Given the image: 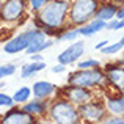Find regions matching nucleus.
Wrapping results in <instances>:
<instances>
[{
    "label": "nucleus",
    "mask_w": 124,
    "mask_h": 124,
    "mask_svg": "<svg viewBox=\"0 0 124 124\" xmlns=\"http://www.w3.org/2000/svg\"><path fill=\"white\" fill-rule=\"evenodd\" d=\"M69 11V2L68 0H50L46 2L44 6L38 13V22L44 28L57 30L64 24L66 14Z\"/></svg>",
    "instance_id": "1"
},
{
    "label": "nucleus",
    "mask_w": 124,
    "mask_h": 124,
    "mask_svg": "<svg viewBox=\"0 0 124 124\" xmlns=\"http://www.w3.org/2000/svg\"><path fill=\"white\" fill-rule=\"evenodd\" d=\"M50 118L58 124H76L80 121L79 110L68 99L55 101L50 105Z\"/></svg>",
    "instance_id": "2"
},
{
    "label": "nucleus",
    "mask_w": 124,
    "mask_h": 124,
    "mask_svg": "<svg viewBox=\"0 0 124 124\" xmlns=\"http://www.w3.org/2000/svg\"><path fill=\"white\" fill-rule=\"evenodd\" d=\"M99 6L97 0H76L71 6L69 19L74 25H83L90 19L94 17L96 9Z\"/></svg>",
    "instance_id": "3"
},
{
    "label": "nucleus",
    "mask_w": 124,
    "mask_h": 124,
    "mask_svg": "<svg viewBox=\"0 0 124 124\" xmlns=\"http://www.w3.org/2000/svg\"><path fill=\"white\" fill-rule=\"evenodd\" d=\"M105 80L102 71L96 69V68H90V69H80L76 71L69 76L68 83L74 85V86H82V88H91V86H97Z\"/></svg>",
    "instance_id": "4"
},
{
    "label": "nucleus",
    "mask_w": 124,
    "mask_h": 124,
    "mask_svg": "<svg viewBox=\"0 0 124 124\" xmlns=\"http://www.w3.org/2000/svg\"><path fill=\"white\" fill-rule=\"evenodd\" d=\"M25 11V0H5L0 6V16L3 21L13 22L22 17Z\"/></svg>",
    "instance_id": "5"
},
{
    "label": "nucleus",
    "mask_w": 124,
    "mask_h": 124,
    "mask_svg": "<svg viewBox=\"0 0 124 124\" xmlns=\"http://www.w3.org/2000/svg\"><path fill=\"white\" fill-rule=\"evenodd\" d=\"M77 110H79L80 118L86 119V121H91V123H97V121H101V119H104L105 112H107V108L102 105V104L90 102V101L80 104V107Z\"/></svg>",
    "instance_id": "6"
},
{
    "label": "nucleus",
    "mask_w": 124,
    "mask_h": 124,
    "mask_svg": "<svg viewBox=\"0 0 124 124\" xmlns=\"http://www.w3.org/2000/svg\"><path fill=\"white\" fill-rule=\"evenodd\" d=\"M83 52H85V42L83 41H76L58 55V63L66 64V66L68 64H72L82 57Z\"/></svg>",
    "instance_id": "7"
},
{
    "label": "nucleus",
    "mask_w": 124,
    "mask_h": 124,
    "mask_svg": "<svg viewBox=\"0 0 124 124\" xmlns=\"http://www.w3.org/2000/svg\"><path fill=\"white\" fill-rule=\"evenodd\" d=\"M35 30H30V31H24V33L14 36L11 41H8L5 46H3V50L9 55H14V54H19V52H24L27 49L28 42H30L31 36H33Z\"/></svg>",
    "instance_id": "8"
},
{
    "label": "nucleus",
    "mask_w": 124,
    "mask_h": 124,
    "mask_svg": "<svg viewBox=\"0 0 124 124\" xmlns=\"http://www.w3.org/2000/svg\"><path fill=\"white\" fill-rule=\"evenodd\" d=\"M63 94L71 104H76V105H80V104L86 102V101H91V96H93V94L88 91V88L74 86V85H71L69 88H66V90L63 91Z\"/></svg>",
    "instance_id": "9"
},
{
    "label": "nucleus",
    "mask_w": 124,
    "mask_h": 124,
    "mask_svg": "<svg viewBox=\"0 0 124 124\" xmlns=\"http://www.w3.org/2000/svg\"><path fill=\"white\" fill-rule=\"evenodd\" d=\"M52 44H54V41H47V38H46V31L35 30V33H33V36H31L30 42H28L25 52H27L28 55H30V54H38V52H42L44 49L50 47Z\"/></svg>",
    "instance_id": "10"
},
{
    "label": "nucleus",
    "mask_w": 124,
    "mask_h": 124,
    "mask_svg": "<svg viewBox=\"0 0 124 124\" xmlns=\"http://www.w3.org/2000/svg\"><path fill=\"white\" fill-rule=\"evenodd\" d=\"M3 124H31L35 123L33 115L24 112V110H16L13 108L9 113H6L2 119Z\"/></svg>",
    "instance_id": "11"
},
{
    "label": "nucleus",
    "mask_w": 124,
    "mask_h": 124,
    "mask_svg": "<svg viewBox=\"0 0 124 124\" xmlns=\"http://www.w3.org/2000/svg\"><path fill=\"white\" fill-rule=\"evenodd\" d=\"M105 76L107 79H108V82H112L115 85L116 88H118L119 91H123L124 88V72H123V68L119 66V64H107L105 66Z\"/></svg>",
    "instance_id": "12"
},
{
    "label": "nucleus",
    "mask_w": 124,
    "mask_h": 124,
    "mask_svg": "<svg viewBox=\"0 0 124 124\" xmlns=\"http://www.w3.org/2000/svg\"><path fill=\"white\" fill-rule=\"evenodd\" d=\"M55 90H57V86L50 82H46V80L35 82L33 86H31V93L36 99H47L55 93Z\"/></svg>",
    "instance_id": "13"
},
{
    "label": "nucleus",
    "mask_w": 124,
    "mask_h": 124,
    "mask_svg": "<svg viewBox=\"0 0 124 124\" xmlns=\"http://www.w3.org/2000/svg\"><path fill=\"white\" fill-rule=\"evenodd\" d=\"M104 28H105V22L97 19V17H94V19H90L86 24L79 25L77 31H79V35H82V36H91V35L99 33Z\"/></svg>",
    "instance_id": "14"
},
{
    "label": "nucleus",
    "mask_w": 124,
    "mask_h": 124,
    "mask_svg": "<svg viewBox=\"0 0 124 124\" xmlns=\"http://www.w3.org/2000/svg\"><path fill=\"white\" fill-rule=\"evenodd\" d=\"M46 68V63L44 60L42 61H30V63L24 64L21 69V77L22 79H30V77H33L35 74H38L39 71H42Z\"/></svg>",
    "instance_id": "15"
},
{
    "label": "nucleus",
    "mask_w": 124,
    "mask_h": 124,
    "mask_svg": "<svg viewBox=\"0 0 124 124\" xmlns=\"http://www.w3.org/2000/svg\"><path fill=\"white\" fill-rule=\"evenodd\" d=\"M116 9H118V6H116L115 3H104V5L101 6V8L97 6L94 17H97V19H101V21L107 22V21H110V19L115 17Z\"/></svg>",
    "instance_id": "16"
},
{
    "label": "nucleus",
    "mask_w": 124,
    "mask_h": 124,
    "mask_svg": "<svg viewBox=\"0 0 124 124\" xmlns=\"http://www.w3.org/2000/svg\"><path fill=\"white\" fill-rule=\"evenodd\" d=\"M25 105L22 107V110L30 115H42V113L47 110V104L44 102V99H36V101H31V102H24Z\"/></svg>",
    "instance_id": "17"
},
{
    "label": "nucleus",
    "mask_w": 124,
    "mask_h": 124,
    "mask_svg": "<svg viewBox=\"0 0 124 124\" xmlns=\"http://www.w3.org/2000/svg\"><path fill=\"white\" fill-rule=\"evenodd\" d=\"M108 112L115 113V115H123L124 112V101L123 96H116V97H110L107 101V107H105Z\"/></svg>",
    "instance_id": "18"
},
{
    "label": "nucleus",
    "mask_w": 124,
    "mask_h": 124,
    "mask_svg": "<svg viewBox=\"0 0 124 124\" xmlns=\"http://www.w3.org/2000/svg\"><path fill=\"white\" fill-rule=\"evenodd\" d=\"M30 94H31L30 88L28 86H22V88H19V90L14 93L13 101H14V104H24V102H27V101L30 99Z\"/></svg>",
    "instance_id": "19"
},
{
    "label": "nucleus",
    "mask_w": 124,
    "mask_h": 124,
    "mask_svg": "<svg viewBox=\"0 0 124 124\" xmlns=\"http://www.w3.org/2000/svg\"><path fill=\"white\" fill-rule=\"evenodd\" d=\"M123 47H124V39L121 38V39H119L118 42H115V44H107L105 47L101 49V52L105 54V55H113V54H116V52H119Z\"/></svg>",
    "instance_id": "20"
},
{
    "label": "nucleus",
    "mask_w": 124,
    "mask_h": 124,
    "mask_svg": "<svg viewBox=\"0 0 124 124\" xmlns=\"http://www.w3.org/2000/svg\"><path fill=\"white\" fill-rule=\"evenodd\" d=\"M16 72V66L14 64H3V66H0V79H5V77H9L13 76V74Z\"/></svg>",
    "instance_id": "21"
},
{
    "label": "nucleus",
    "mask_w": 124,
    "mask_h": 124,
    "mask_svg": "<svg viewBox=\"0 0 124 124\" xmlns=\"http://www.w3.org/2000/svg\"><path fill=\"white\" fill-rule=\"evenodd\" d=\"M123 25H124V22L119 21V19H110V21L105 22V28L107 30H113V31L115 30H121Z\"/></svg>",
    "instance_id": "22"
},
{
    "label": "nucleus",
    "mask_w": 124,
    "mask_h": 124,
    "mask_svg": "<svg viewBox=\"0 0 124 124\" xmlns=\"http://www.w3.org/2000/svg\"><path fill=\"white\" fill-rule=\"evenodd\" d=\"M99 66V61L94 60V58H91V60H83L79 63V68L80 69H90V68H97Z\"/></svg>",
    "instance_id": "23"
},
{
    "label": "nucleus",
    "mask_w": 124,
    "mask_h": 124,
    "mask_svg": "<svg viewBox=\"0 0 124 124\" xmlns=\"http://www.w3.org/2000/svg\"><path fill=\"white\" fill-rule=\"evenodd\" d=\"M13 105H14V101H13V97L8 96V94L0 93V107H13Z\"/></svg>",
    "instance_id": "24"
},
{
    "label": "nucleus",
    "mask_w": 124,
    "mask_h": 124,
    "mask_svg": "<svg viewBox=\"0 0 124 124\" xmlns=\"http://www.w3.org/2000/svg\"><path fill=\"white\" fill-rule=\"evenodd\" d=\"M77 36H79V31H77V28H76V30L64 31V33L60 36V39H63V41H74Z\"/></svg>",
    "instance_id": "25"
},
{
    "label": "nucleus",
    "mask_w": 124,
    "mask_h": 124,
    "mask_svg": "<svg viewBox=\"0 0 124 124\" xmlns=\"http://www.w3.org/2000/svg\"><path fill=\"white\" fill-rule=\"evenodd\" d=\"M46 2H47V0H30V6H31V9H35V11H39L42 6H44Z\"/></svg>",
    "instance_id": "26"
},
{
    "label": "nucleus",
    "mask_w": 124,
    "mask_h": 124,
    "mask_svg": "<svg viewBox=\"0 0 124 124\" xmlns=\"http://www.w3.org/2000/svg\"><path fill=\"white\" fill-rule=\"evenodd\" d=\"M64 71H66V64H57V66H54V68H52V72H54V74H60V72H64Z\"/></svg>",
    "instance_id": "27"
},
{
    "label": "nucleus",
    "mask_w": 124,
    "mask_h": 124,
    "mask_svg": "<svg viewBox=\"0 0 124 124\" xmlns=\"http://www.w3.org/2000/svg\"><path fill=\"white\" fill-rule=\"evenodd\" d=\"M107 124H123V118H119V116H115V118H110V119H105Z\"/></svg>",
    "instance_id": "28"
},
{
    "label": "nucleus",
    "mask_w": 124,
    "mask_h": 124,
    "mask_svg": "<svg viewBox=\"0 0 124 124\" xmlns=\"http://www.w3.org/2000/svg\"><path fill=\"white\" fill-rule=\"evenodd\" d=\"M31 57H30V60L31 61H42V57L39 55V52H38V54H30Z\"/></svg>",
    "instance_id": "29"
},
{
    "label": "nucleus",
    "mask_w": 124,
    "mask_h": 124,
    "mask_svg": "<svg viewBox=\"0 0 124 124\" xmlns=\"http://www.w3.org/2000/svg\"><path fill=\"white\" fill-rule=\"evenodd\" d=\"M115 16H116V19H119V21H123V17H124V9H123V8H119V9H116V13H115Z\"/></svg>",
    "instance_id": "30"
},
{
    "label": "nucleus",
    "mask_w": 124,
    "mask_h": 124,
    "mask_svg": "<svg viewBox=\"0 0 124 124\" xmlns=\"http://www.w3.org/2000/svg\"><path fill=\"white\" fill-rule=\"evenodd\" d=\"M107 44H108V41H107V39H105V41H101L99 44H96V47H94V49H96V50H101V49H102V47H105Z\"/></svg>",
    "instance_id": "31"
},
{
    "label": "nucleus",
    "mask_w": 124,
    "mask_h": 124,
    "mask_svg": "<svg viewBox=\"0 0 124 124\" xmlns=\"http://www.w3.org/2000/svg\"><path fill=\"white\" fill-rule=\"evenodd\" d=\"M113 2H115V3H121L123 0H113Z\"/></svg>",
    "instance_id": "32"
},
{
    "label": "nucleus",
    "mask_w": 124,
    "mask_h": 124,
    "mask_svg": "<svg viewBox=\"0 0 124 124\" xmlns=\"http://www.w3.org/2000/svg\"><path fill=\"white\" fill-rule=\"evenodd\" d=\"M3 86H5V83H3V82H0V88H3Z\"/></svg>",
    "instance_id": "33"
},
{
    "label": "nucleus",
    "mask_w": 124,
    "mask_h": 124,
    "mask_svg": "<svg viewBox=\"0 0 124 124\" xmlns=\"http://www.w3.org/2000/svg\"><path fill=\"white\" fill-rule=\"evenodd\" d=\"M0 6H2V0H0Z\"/></svg>",
    "instance_id": "34"
}]
</instances>
